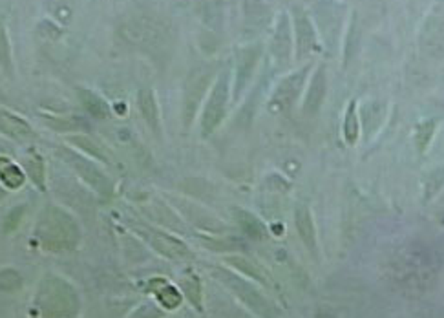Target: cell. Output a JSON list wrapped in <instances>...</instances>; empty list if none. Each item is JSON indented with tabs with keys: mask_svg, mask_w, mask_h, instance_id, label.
Here are the masks:
<instances>
[{
	"mask_svg": "<svg viewBox=\"0 0 444 318\" xmlns=\"http://www.w3.org/2000/svg\"><path fill=\"white\" fill-rule=\"evenodd\" d=\"M437 272V256L426 245H404L389 262V274L398 287L424 291Z\"/></svg>",
	"mask_w": 444,
	"mask_h": 318,
	"instance_id": "cell-1",
	"label": "cell"
},
{
	"mask_svg": "<svg viewBox=\"0 0 444 318\" xmlns=\"http://www.w3.org/2000/svg\"><path fill=\"white\" fill-rule=\"evenodd\" d=\"M81 300L75 287L60 277H46L35 295V307L44 318H75Z\"/></svg>",
	"mask_w": 444,
	"mask_h": 318,
	"instance_id": "cell-2",
	"label": "cell"
},
{
	"mask_svg": "<svg viewBox=\"0 0 444 318\" xmlns=\"http://www.w3.org/2000/svg\"><path fill=\"white\" fill-rule=\"evenodd\" d=\"M37 238L51 251H69L79 244L81 229L74 216L60 207H48L37 223Z\"/></svg>",
	"mask_w": 444,
	"mask_h": 318,
	"instance_id": "cell-3",
	"label": "cell"
},
{
	"mask_svg": "<svg viewBox=\"0 0 444 318\" xmlns=\"http://www.w3.org/2000/svg\"><path fill=\"white\" fill-rule=\"evenodd\" d=\"M214 277H216V280L222 281L223 286L229 287L232 295H236L238 298H240L250 311H255L258 317H276V311H274L273 304H271L260 291H256L255 286H250L247 280L236 277V274H232L231 271H225V269H214Z\"/></svg>",
	"mask_w": 444,
	"mask_h": 318,
	"instance_id": "cell-4",
	"label": "cell"
},
{
	"mask_svg": "<svg viewBox=\"0 0 444 318\" xmlns=\"http://www.w3.org/2000/svg\"><path fill=\"white\" fill-rule=\"evenodd\" d=\"M57 154H59L60 159H62L66 165L72 166V168L77 172V175H79L81 180L86 181L95 192H99L101 196H105V198H110L112 192H114V183H112L110 178H108L95 163L90 161L88 157H84L81 156V154L74 152V150H69V148H59Z\"/></svg>",
	"mask_w": 444,
	"mask_h": 318,
	"instance_id": "cell-5",
	"label": "cell"
},
{
	"mask_svg": "<svg viewBox=\"0 0 444 318\" xmlns=\"http://www.w3.org/2000/svg\"><path fill=\"white\" fill-rule=\"evenodd\" d=\"M229 88H231L229 74L222 72L220 77L216 79L213 90H210L208 101L205 105L203 117H201V130H203L205 135L213 134L214 130L222 125V121L225 119L229 105Z\"/></svg>",
	"mask_w": 444,
	"mask_h": 318,
	"instance_id": "cell-6",
	"label": "cell"
},
{
	"mask_svg": "<svg viewBox=\"0 0 444 318\" xmlns=\"http://www.w3.org/2000/svg\"><path fill=\"white\" fill-rule=\"evenodd\" d=\"M419 44L426 55L443 59L444 57V6L437 4L426 17L419 33Z\"/></svg>",
	"mask_w": 444,
	"mask_h": 318,
	"instance_id": "cell-7",
	"label": "cell"
},
{
	"mask_svg": "<svg viewBox=\"0 0 444 318\" xmlns=\"http://www.w3.org/2000/svg\"><path fill=\"white\" fill-rule=\"evenodd\" d=\"M307 72H309V66L298 69V72H292L287 77H283L280 83H278L276 90L271 95V101H269V110L273 114H282V112H289L292 108V105L296 102L298 95H300L302 88L306 84Z\"/></svg>",
	"mask_w": 444,
	"mask_h": 318,
	"instance_id": "cell-8",
	"label": "cell"
},
{
	"mask_svg": "<svg viewBox=\"0 0 444 318\" xmlns=\"http://www.w3.org/2000/svg\"><path fill=\"white\" fill-rule=\"evenodd\" d=\"M342 11L344 8L333 0H322L316 6V26H318L325 46L333 50L338 44V39L342 35Z\"/></svg>",
	"mask_w": 444,
	"mask_h": 318,
	"instance_id": "cell-9",
	"label": "cell"
},
{
	"mask_svg": "<svg viewBox=\"0 0 444 318\" xmlns=\"http://www.w3.org/2000/svg\"><path fill=\"white\" fill-rule=\"evenodd\" d=\"M137 232L143 236L148 244L152 245L154 249L161 253L163 256L172 260H183L189 258L190 251L185 244L177 238L170 234H165L161 231H156V229H150V227H143V229H137Z\"/></svg>",
	"mask_w": 444,
	"mask_h": 318,
	"instance_id": "cell-10",
	"label": "cell"
},
{
	"mask_svg": "<svg viewBox=\"0 0 444 318\" xmlns=\"http://www.w3.org/2000/svg\"><path fill=\"white\" fill-rule=\"evenodd\" d=\"M295 20V35H296V55L298 59L311 55L316 50V28L315 22L309 19V15L300 8H295L292 13Z\"/></svg>",
	"mask_w": 444,
	"mask_h": 318,
	"instance_id": "cell-11",
	"label": "cell"
},
{
	"mask_svg": "<svg viewBox=\"0 0 444 318\" xmlns=\"http://www.w3.org/2000/svg\"><path fill=\"white\" fill-rule=\"evenodd\" d=\"M208 83H210V72H207V69L194 72L192 77L189 79L185 88V101H183V119H185L187 126L194 119V114L198 110L199 101L203 99Z\"/></svg>",
	"mask_w": 444,
	"mask_h": 318,
	"instance_id": "cell-12",
	"label": "cell"
},
{
	"mask_svg": "<svg viewBox=\"0 0 444 318\" xmlns=\"http://www.w3.org/2000/svg\"><path fill=\"white\" fill-rule=\"evenodd\" d=\"M260 55H262V46H260V44H253V46L243 48V50L238 53L236 77H234V97H236V99L241 95V92L245 90L250 77L255 74Z\"/></svg>",
	"mask_w": 444,
	"mask_h": 318,
	"instance_id": "cell-13",
	"label": "cell"
},
{
	"mask_svg": "<svg viewBox=\"0 0 444 318\" xmlns=\"http://www.w3.org/2000/svg\"><path fill=\"white\" fill-rule=\"evenodd\" d=\"M291 46H292L291 24H289V17L283 13V15H280V19H278L276 28H274V33H273V41H271V53H273L276 65L283 66L289 62V57H291Z\"/></svg>",
	"mask_w": 444,
	"mask_h": 318,
	"instance_id": "cell-14",
	"label": "cell"
},
{
	"mask_svg": "<svg viewBox=\"0 0 444 318\" xmlns=\"http://www.w3.org/2000/svg\"><path fill=\"white\" fill-rule=\"evenodd\" d=\"M325 93H328V75H325L324 66H318L316 72L313 74L311 84L307 88L306 101H304V110L307 116H315L320 110V106L324 102Z\"/></svg>",
	"mask_w": 444,
	"mask_h": 318,
	"instance_id": "cell-15",
	"label": "cell"
},
{
	"mask_svg": "<svg viewBox=\"0 0 444 318\" xmlns=\"http://www.w3.org/2000/svg\"><path fill=\"white\" fill-rule=\"evenodd\" d=\"M295 223L298 236L302 238V241L306 244V247L309 251L316 249V231L315 223H313V216H311V211L306 205H298L295 211Z\"/></svg>",
	"mask_w": 444,
	"mask_h": 318,
	"instance_id": "cell-16",
	"label": "cell"
},
{
	"mask_svg": "<svg viewBox=\"0 0 444 318\" xmlns=\"http://www.w3.org/2000/svg\"><path fill=\"white\" fill-rule=\"evenodd\" d=\"M0 130H2L6 135H10V138L13 139H19V141L32 139L33 135H35L33 134V128L26 123V121L6 110H0Z\"/></svg>",
	"mask_w": 444,
	"mask_h": 318,
	"instance_id": "cell-17",
	"label": "cell"
},
{
	"mask_svg": "<svg viewBox=\"0 0 444 318\" xmlns=\"http://www.w3.org/2000/svg\"><path fill=\"white\" fill-rule=\"evenodd\" d=\"M137 105L139 110L143 114V119L147 121V125L158 134L159 132V108L158 101H156V95H154L152 90L143 88L139 90L137 93Z\"/></svg>",
	"mask_w": 444,
	"mask_h": 318,
	"instance_id": "cell-18",
	"label": "cell"
},
{
	"mask_svg": "<svg viewBox=\"0 0 444 318\" xmlns=\"http://www.w3.org/2000/svg\"><path fill=\"white\" fill-rule=\"evenodd\" d=\"M243 10L249 29H262L271 19V10L264 0H243Z\"/></svg>",
	"mask_w": 444,
	"mask_h": 318,
	"instance_id": "cell-19",
	"label": "cell"
},
{
	"mask_svg": "<svg viewBox=\"0 0 444 318\" xmlns=\"http://www.w3.org/2000/svg\"><path fill=\"white\" fill-rule=\"evenodd\" d=\"M386 106L382 102H368L362 108V121H364L365 139L370 141L371 135H375L377 130L380 128L382 121H384Z\"/></svg>",
	"mask_w": 444,
	"mask_h": 318,
	"instance_id": "cell-20",
	"label": "cell"
},
{
	"mask_svg": "<svg viewBox=\"0 0 444 318\" xmlns=\"http://www.w3.org/2000/svg\"><path fill=\"white\" fill-rule=\"evenodd\" d=\"M79 101L81 105L86 108L90 116L99 117V119H107L110 116V108H108V102L102 99L101 95L93 93L92 90H79Z\"/></svg>",
	"mask_w": 444,
	"mask_h": 318,
	"instance_id": "cell-21",
	"label": "cell"
},
{
	"mask_svg": "<svg viewBox=\"0 0 444 318\" xmlns=\"http://www.w3.org/2000/svg\"><path fill=\"white\" fill-rule=\"evenodd\" d=\"M234 216H236V222L240 223L241 231L249 234L250 238H256V240H262L267 236V229L255 214H250L249 211H243V208H236L234 211Z\"/></svg>",
	"mask_w": 444,
	"mask_h": 318,
	"instance_id": "cell-22",
	"label": "cell"
},
{
	"mask_svg": "<svg viewBox=\"0 0 444 318\" xmlns=\"http://www.w3.org/2000/svg\"><path fill=\"white\" fill-rule=\"evenodd\" d=\"M344 139L347 145H355L361 135V126H358V116H356V102L351 101L347 105L346 116H344Z\"/></svg>",
	"mask_w": 444,
	"mask_h": 318,
	"instance_id": "cell-23",
	"label": "cell"
},
{
	"mask_svg": "<svg viewBox=\"0 0 444 318\" xmlns=\"http://www.w3.org/2000/svg\"><path fill=\"white\" fill-rule=\"evenodd\" d=\"M0 180L4 181L6 187H10V189H19L24 183V174L20 172L19 166L13 165L10 159L0 157Z\"/></svg>",
	"mask_w": 444,
	"mask_h": 318,
	"instance_id": "cell-24",
	"label": "cell"
},
{
	"mask_svg": "<svg viewBox=\"0 0 444 318\" xmlns=\"http://www.w3.org/2000/svg\"><path fill=\"white\" fill-rule=\"evenodd\" d=\"M444 185V166H437L433 171H430L426 174L424 183H422V189H424V201H430L431 198H435L439 190L443 189Z\"/></svg>",
	"mask_w": 444,
	"mask_h": 318,
	"instance_id": "cell-25",
	"label": "cell"
},
{
	"mask_svg": "<svg viewBox=\"0 0 444 318\" xmlns=\"http://www.w3.org/2000/svg\"><path fill=\"white\" fill-rule=\"evenodd\" d=\"M68 141L74 145V147L84 150V152L88 154V156L97 157V159H101V161L108 163V156H107V152H105V150L101 148V145H97L95 141H92L90 138H86V135H72Z\"/></svg>",
	"mask_w": 444,
	"mask_h": 318,
	"instance_id": "cell-26",
	"label": "cell"
},
{
	"mask_svg": "<svg viewBox=\"0 0 444 318\" xmlns=\"http://www.w3.org/2000/svg\"><path fill=\"white\" fill-rule=\"evenodd\" d=\"M435 121H422V123H419L415 128V145H417V150L419 152H424L426 148H428V145H430L431 138H433L435 134Z\"/></svg>",
	"mask_w": 444,
	"mask_h": 318,
	"instance_id": "cell-27",
	"label": "cell"
},
{
	"mask_svg": "<svg viewBox=\"0 0 444 318\" xmlns=\"http://www.w3.org/2000/svg\"><path fill=\"white\" fill-rule=\"evenodd\" d=\"M0 66L8 75H13V57H11V46L8 33L4 26L0 24Z\"/></svg>",
	"mask_w": 444,
	"mask_h": 318,
	"instance_id": "cell-28",
	"label": "cell"
},
{
	"mask_svg": "<svg viewBox=\"0 0 444 318\" xmlns=\"http://www.w3.org/2000/svg\"><path fill=\"white\" fill-rule=\"evenodd\" d=\"M22 287V277L15 269H2L0 271V293H15Z\"/></svg>",
	"mask_w": 444,
	"mask_h": 318,
	"instance_id": "cell-29",
	"label": "cell"
},
{
	"mask_svg": "<svg viewBox=\"0 0 444 318\" xmlns=\"http://www.w3.org/2000/svg\"><path fill=\"white\" fill-rule=\"evenodd\" d=\"M26 168H28V174L33 183L37 185L39 189L44 190V163L37 154L29 156V159L26 161Z\"/></svg>",
	"mask_w": 444,
	"mask_h": 318,
	"instance_id": "cell-30",
	"label": "cell"
},
{
	"mask_svg": "<svg viewBox=\"0 0 444 318\" xmlns=\"http://www.w3.org/2000/svg\"><path fill=\"white\" fill-rule=\"evenodd\" d=\"M201 17H203V20L207 24H210V26H220V22H222V10H220V4H217L216 0H203L201 2Z\"/></svg>",
	"mask_w": 444,
	"mask_h": 318,
	"instance_id": "cell-31",
	"label": "cell"
},
{
	"mask_svg": "<svg viewBox=\"0 0 444 318\" xmlns=\"http://www.w3.org/2000/svg\"><path fill=\"white\" fill-rule=\"evenodd\" d=\"M229 262L234 265L236 269H240L241 272H245V274H249V277L256 278L258 281H262V284H265L267 286V278H265V274L262 271H260L256 265H253V263L249 262V260H243V258H236V256H232V258H229Z\"/></svg>",
	"mask_w": 444,
	"mask_h": 318,
	"instance_id": "cell-32",
	"label": "cell"
},
{
	"mask_svg": "<svg viewBox=\"0 0 444 318\" xmlns=\"http://www.w3.org/2000/svg\"><path fill=\"white\" fill-rule=\"evenodd\" d=\"M158 298H159V302L168 309H176L177 305L181 304L180 293H177L174 287L167 286V284H165V287H163L161 291H158Z\"/></svg>",
	"mask_w": 444,
	"mask_h": 318,
	"instance_id": "cell-33",
	"label": "cell"
},
{
	"mask_svg": "<svg viewBox=\"0 0 444 318\" xmlns=\"http://www.w3.org/2000/svg\"><path fill=\"white\" fill-rule=\"evenodd\" d=\"M183 289H185L190 302L198 309H201V287H199L198 278H189V280L183 281Z\"/></svg>",
	"mask_w": 444,
	"mask_h": 318,
	"instance_id": "cell-34",
	"label": "cell"
},
{
	"mask_svg": "<svg viewBox=\"0 0 444 318\" xmlns=\"http://www.w3.org/2000/svg\"><path fill=\"white\" fill-rule=\"evenodd\" d=\"M316 318H337V317H335L333 311H329V309H318V311H316Z\"/></svg>",
	"mask_w": 444,
	"mask_h": 318,
	"instance_id": "cell-35",
	"label": "cell"
}]
</instances>
